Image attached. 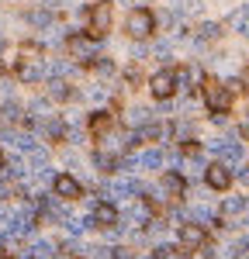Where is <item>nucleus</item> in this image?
I'll list each match as a JSON object with an SVG mask.
<instances>
[{
    "mask_svg": "<svg viewBox=\"0 0 249 259\" xmlns=\"http://www.w3.org/2000/svg\"><path fill=\"white\" fill-rule=\"evenodd\" d=\"M111 4H94L90 11H87V35L90 38H104L107 31H111Z\"/></svg>",
    "mask_w": 249,
    "mask_h": 259,
    "instance_id": "obj_1",
    "label": "nucleus"
},
{
    "mask_svg": "<svg viewBox=\"0 0 249 259\" xmlns=\"http://www.w3.org/2000/svg\"><path fill=\"white\" fill-rule=\"evenodd\" d=\"M124 28H128V35H132V38H145V35H152V31H156V14H152V11H145V7H139V11H132V14H128Z\"/></svg>",
    "mask_w": 249,
    "mask_h": 259,
    "instance_id": "obj_2",
    "label": "nucleus"
},
{
    "mask_svg": "<svg viewBox=\"0 0 249 259\" xmlns=\"http://www.w3.org/2000/svg\"><path fill=\"white\" fill-rule=\"evenodd\" d=\"M204 104L215 111V114H225L228 104H232V94H228V87H222L218 80H208L204 83Z\"/></svg>",
    "mask_w": 249,
    "mask_h": 259,
    "instance_id": "obj_3",
    "label": "nucleus"
},
{
    "mask_svg": "<svg viewBox=\"0 0 249 259\" xmlns=\"http://www.w3.org/2000/svg\"><path fill=\"white\" fill-rule=\"evenodd\" d=\"M204 180L211 190H228V183H232V169H228L225 162H211L204 169Z\"/></svg>",
    "mask_w": 249,
    "mask_h": 259,
    "instance_id": "obj_4",
    "label": "nucleus"
},
{
    "mask_svg": "<svg viewBox=\"0 0 249 259\" xmlns=\"http://www.w3.org/2000/svg\"><path fill=\"white\" fill-rule=\"evenodd\" d=\"M149 90H152V97L166 100L173 90H177V76H173V69H163V73H156L152 80H149Z\"/></svg>",
    "mask_w": 249,
    "mask_h": 259,
    "instance_id": "obj_5",
    "label": "nucleus"
},
{
    "mask_svg": "<svg viewBox=\"0 0 249 259\" xmlns=\"http://www.w3.org/2000/svg\"><path fill=\"white\" fill-rule=\"evenodd\" d=\"M211 149L222 156V162H228V166H235V162H242V145L235 139H218V142H211Z\"/></svg>",
    "mask_w": 249,
    "mask_h": 259,
    "instance_id": "obj_6",
    "label": "nucleus"
},
{
    "mask_svg": "<svg viewBox=\"0 0 249 259\" xmlns=\"http://www.w3.org/2000/svg\"><path fill=\"white\" fill-rule=\"evenodd\" d=\"M90 211H94V214H90V221H94V228H111V225L118 221V211H114L111 204H94Z\"/></svg>",
    "mask_w": 249,
    "mask_h": 259,
    "instance_id": "obj_7",
    "label": "nucleus"
},
{
    "mask_svg": "<svg viewBox=\"0 0 249 259\" xmlns=\"http://www.w3.org/2000/svg\"><path fill=\"white\" fill-rule=\"evenodd\" d=\"M180 245L184 249H201L204 245V228L201 225H184L180 228Z\"/></svg>",
    "mask_w": 249,
    "mask_h": 259,
    "instance_id": "obj_8",
    "label": "nucleus"
},
{
    "mask_svg": "<svg viewBox=\"0 0 249 259\" xmlns=\"http://www.w3.org/2000/svg\"><path fill=\"white\" fill-rule=\"evenodd\" d=\"M56 194L66 200H73V197H80L83 190H80V183H76V177H69V173H59L56 177Z\"/></svg>",
    "mask_w": 249,
    "mask_h": 259,
    "instance_id": "obj_9",
    "label": "nucleus"
},
{
    "mask_svg": "<svg viewBox=\"0 0 249 259\" xmlns=\"http://www.w3.org/2000/svg\"><path fill=\"white\" fill-rule=\"evenodd\" d=\"M18 76L24 83H35V80H42L45 76V66H42V59H21V66H18Z\"/></svg>",
    "mask_w": 249,
    "mask_h": 259,
    "instance_id": "obj_10",
    "label": "nucleus"
},
{
    "mask_svg": "<svg viewBox=\"0 0 249 259\" xmlns=\"http://www.w3.org/2000/svg\"><path fill=\"white\" fill-rule=\"evenodd\" d=\"M107 194L111 197H135V194H142V183H135V180H114L107 187Z\"/></svg>",
    "mask_w": 249,
    "mask_h": 259,
    "instance_id": "obj_11",
    "label": "nucleus"
},
{
    "mask_svg": "<svg viewBox=\"0 0 249 259\" xmlns=\"http://www.w3.org/2000/svg\"><path fill=\"white\" fill-rule=\"evenodd\" d=\"M69 56H76V59H97L94 56V41H87V38H69Z\"/></svg>",
    "mask_w": 249,
    "mask_h": 259,
    "instance_id": "obj_12",
    "label": "nucleus"
},
{
    "mask_svg": "<svg viewBox=\"0 0 249 259\" xmlns=\"http://www.w3.org/2000/svg\"><path fill=\"white\" fill-rule=\"evenodd\" d=\"M228 24H232L239 35H246V38H249V7H239V11H232Z\"/></svg>",
    "mask_w": 249,
    "mask_h": 259,
    "instance_id": "obj_13",
    "label": "nucleus"
},
{
    "mask_svg": "<svg viewBox=\"0 0 249 259\" xmlns=\"http://www.w3.org/2000/svg\"><path fill=\"white\" fill-rule=\"evenodd\" d=\"M139 166H142V169H159V166H163V152H159V149L142 152V156H139Z\"/></svg>",
    "mask_w": 249,
    "mask_h": 259,
    "instance_id": "obj_14",
    "label": "nucleus"
},
{
    "mask_svg": "<svg viewBox=\"0 0 249 259\" xmlns=\"http://www.w3.org/2000/svg\"><path fill=\"white\" fill-rule=\"evenodd\" d=\"M246 207H249V197H228L222 204V214H242Z\"/></svg>",
    "mask_w": 249,
    "mask_h": 259,
    "instance_id": "obj_15",
    "label": "nucleus"
},
{
    "mask_svg": "<svg viewBox=\"0 0 249 259\" xmlns=\"http://www.w3.org/2000/svg\"><path fill=\"white\" fill-rule=\"evenodd\" d=\"M218 35H222V24H218V21H204V24L197 28V38L201 41H211V38H218Z\"/></svg>",
    "mask_w": 249,
    "mask_h": 259,
    "instance_id": "obj_16",
    "label": "nucleus"
},
{
    "mask_svg": "<svg viewBox=\"0 0 249 259\" xmlns=\"http://www.w3.org/2000/svg\"><path fill=\"white\" fill-rule=\"evenodd\" d=\"M90 128H94V135H104V132L111 128V114H107V111H97V114L90 118Z\"/></svg>",
    "mask_w": 249,
    "mask_h": 259,
    "instance_id": "obj_17",
    "label": "nucleus"
},
{
    "mask_svg": "<svg viewBox=\"0 0 249 259\" xmlns=\"http://www.w3.org/2000/svg\"><path fill=\"white\" fill-rule=\"evenodd\" d=\"M28 256H31V259H49V256H52V242L38 239L35 245H31V249H28Z\"/></svg>",
    "mask_w": 249,
    "mask_h": 259,
    "instance_id": "obj_18",
    "label": "nucleus"
},
{
    "mask_svg": "<svg viewBox=\"0 0 249 259\" xmlns=\"http://www.w3.org/2000/svg\"><path fill=\"white\" fill-rule=\"evenodd\" d=\"M163 190H166V194H173V197H180V194H184V180L177 177V173H170V177L163 180Z\"/></svg>",
    "mask_w": 249,
    "mask_h": 259,
    "instance_id": "obj_19",
    "label": "nucleus"
},
{
    "mask_svg": "<svg viewBox=\"0 0 249 259\" xmlns=\"http://www.w3.org/2000/svg\"><path fill=\"white\" fill-rule=\"evenodd\" d=\"M187 218L208 225V221H215V211H211V207H190V211H187Z\"/></svg>",
    "mask_w": 249,
    "mask_h": 259,
    "instance_id": "obj_20",
    "label": "nucleus"
},
{
    "mask_svg": "<svg viewBox=\"0 0 249 259\" xmlns=\"http://www.w3.org/2000/svg\"><path fill=\"white\" fill-rule=\"evenodd\" d=\"M28 21H31L35 28H49V24H52V14H49V7H45V11H31Z\"/></svg>",
    "mask_w": 249,
    "mask_h": 259,
    "instance_id": "obj_21",
    "label": "nucleus"
},
{
    "mask_svg": "<svg viewBox=\"0 0 249 259\" xmlns=\"http://www.w3.org/2000/svg\"><path fill=\"white\" fill-rule=\"evenodd\" d=\"M149 118H152V111H145V107H132L128 111V124H145Z\"/></svg>",
    "mask_w": 249,
    "mask_h": 259,
    "instance_id": "obj_22",
    "label": "nucleus"
},
{
    "mask_svg": "<svg viewBox=\"0 0 249 259\" xmlns=\"http://www.w3.org/2000/svg\"><path fill=\"white\" fill-rule=\"evenodd\" d=\"M45 73H52V76H66V73H73V66H69V62H62V59H56V62H49V66H45Z\"/></svg>",
    "mask_w": 249,
    "mask_h": 259,
    "instance_id": "obj_23",
    "label": "nucleus"
},
{
    "mask_svg": "<svg viewBox=\"0 0 249 259\" xmlns=\"http://www.w3.org/2000/svg\"><path fill=\"white\" fill-rule=\"evenodd\" d=\"M208 166H204V159H201V156H194V159L187 162L184 166V177H197V173H204Z\"/></svg>",
    "mask_w": 249,
    "mask_h": 259,
    "instance_id": "obj_24",
    "label": "nucleus"
},
{
    "mask_svg": "<svg viewBox=\"0 0 249 259\" xmlns=\"http://www.w3.org/2000/svg\"><path fill=\"white\" fill-rule=\"evenodd\" d=\"M232 256H235V259H249V235L232 245Z\"/></svg>",
    "mask_w": 249,
    "mask_h": 259,
    "instance_id": "obj_25",
    "label": "nucleus"
},
{
    "mask_svg": "<svg viewBox=\"0 0 249 259\" xmlns=\"http://www.w3.org/2000/svg\"><path fill=\"white\" fill-rule=\"evenodd\" d=\"M49 94H52L56 100H66V97H69V90H66V83H62V80H52V87H49Z\"/></svg>",
    "mask_w": 249,
    "mask_h": 259,
    "instance_id": "obj_26",
    "label": "nucleus"
},
{
    "mask_svg": "<svg viewBox=\"0 0 249 259\" xmlns=\"http://www.w3.org/2000/svg\"><path fill=\"white\" fill-rule=\"evenodd\" d=\"M4 118H7V121H18L21 118V107H18V104H7V107H4Z\"/></svg>",
    "mask_w": 249,
    "mask_h": 259,
    "instance_id": "obj_27",
    "label": "nucleus"
},
{
    "mask_svg": "<svg viewBox=\"0 0 249 259\" xmlns=\"http://www.w3.org/2000/svg\"><path fill=\"white\" fill-rule=\"evenodd\" d=\"M0 197H11V183H0Z\"/></svg>",
    "mask_w": 249,
    "mask_h": 259,
    "instance_id": "obj_28",
    "label": "nucleus"
},
{
    "mask_svg": "<svg viewBox=\"0 0 249 259\" xmlns=\"http://www.w3.org/2000/svg\"><path fill=\"white\" fill-rule=\"evenodd\" d=\"M0 173H7V159L4 156H0Z\"/></svg>",
    "mask_w": 249,
    "mask_h": 259,
    "instance_id": "obj_29",
    "label": "nucleus"
},
{
    "mask_svg": "<svg viewBox=\"0 0 249 259\" xmlns=\"http://www.w3.org/2000/svg\"><path fill=\"white\" fill-rule=\"evenodd\" d=\"M242 135H246V139H249V121H246V124H242Z\"/></svg>",
    "mask_w": 249,
    "mask_h": 259,
    "instance_id": "obj_30",
    "label": "nucleus"
},
{
    "mask_svg": "<svg viewBox=\"0 0 249 259\" xmlns=\"http://www.w3.org/2000/svg\"><path fill=\"white\" fill-rule=\"evenodd\" d=\"M0 259H14V256H0Z\"/></svg>",
    "mask_w": 249,
    "mask_h": 259,
    "instance_id": "obj_31",
    "label": "nucleus"
},
{
    "mask_svg": "<svg viewBox=\"0 0 249 259\" xmlns=\"http://www.w3.org/2000/svg\"><path fill=\"white\" fill-rule=\"evenodd\" d=\"M242 225H249V218H246V221H242Z\"/></svg>",
    "mask_w": 249,
    "mask_h": 259,
    "instance_id": "obj_32",
    "label": "nucleus"
},
{
    "mask_svg": "<svg viewBox=\"0 0 249 259\" xmlns=\"http://www.w3.org/2000/svg\"><path fill=\"white\" fill-rule=\"evenodd\" d=\"M0 41H4V35H0Z\"/></svg>",
    "mask_w": 249,
    "mask_h": 259,
    "instance_id": "obj_33",
    "label": "nucleus"
},
{
    "mask_svg": "<svg viewBox=\"0 0 249 259\" xmlns=\"http://www.w3.org/2000/svg\"><path fill=\"white\" fill-rule=\"evenodd\" d=\"M0 256H4V252H0Z\"/></svg>",
    "mask_w": 249,
    "mask_h": 259,
    "instance_id": "obj_34",
    "label": "nucleus"
},
{
    "mask_svg": "<svg viewBox=\"0 0 249 259\" xmlns=\"http://www.w3.org/2000/svg\"><path fill=\"white\" fill-rule=\"evenodd\" d=\"M0 69H4V66H0Z\"/></svg>",
    "mask_w": 249,
    "mask_h": 259,
    "instance_id": "obj_35",
    "label": "nucleus"
}]
</instances>
